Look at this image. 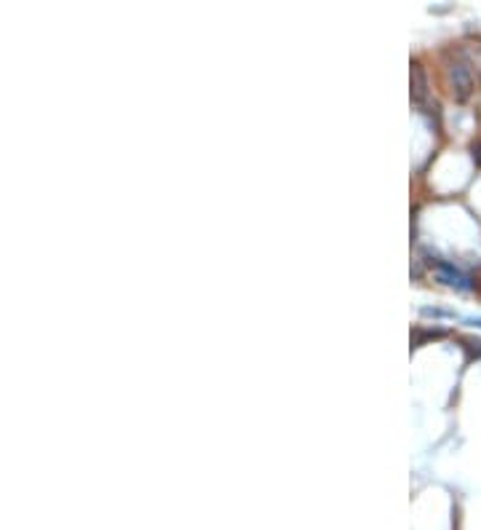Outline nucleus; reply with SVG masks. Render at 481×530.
<instances>
[{
	"label": "nucleus",
	"mask_w": 481,
	"mask_h": 530,
	"mask_svg": "<svg viewBox=\"0 0 481 530\" xmlns=\"http://www.w3.org/2000/svg\"><path fill=\"white\" fill-rule=\"evenodd\" d=\"M436 276H438V281H444L447 287L462 289V292L473 289V279H470L468 274H462L460 268H455L452 263H444V260H438L436 263Z\"/></svg>",
	"instance_id": "f257e3e1"
},
{
	"label": "nucleus",
	"mask_w": 481,
	"mask_h": 530,
	"mask_svg": "<svg viewBox=\"0 0 481 530\" xmlns=\"http://www.w3.org/2000/svg\"><path fill=\"white\" fill-rule=\"evenodd\" d=\"M449 80H452V91L458 100H465L470 94V86H473V76H470V67L462 65V62H455L452 70H449Z\"/></svg>",
	"instance_id": "f03ea898"
},
{
	"label": "nucleus",
	"mask_w": 481,
	"mask_h": 530,
	"mask_svg": "<svg viewBox=\"0 0 481 530\" xmlns=\"http://www.w3.org/2000/svg\"><path fill=\"white\" fill-rule=\"evenodd\" d=\"M428 97V83H426V73L420 65H412V100L417 105H423Z\"/></svg>",
	"instance_id": "7ed1b4c3"
},
{
	"label": "nucleus",
	"mask_w": 481,
	"mask_h": 530,
	"mask_svg": "<svg viewBox=\"0 0 481 530\" xmlns=\"http://www.w3.org/2000/svg\"><path fill=\"white\" fill-rule=\"evenodd\" d=\"M468 324H470V327H479V330H481V316H476V319H468Z\"/></svg>",
	"instance_id": "20e7f679"
},
{
	"label": "nucleus",
	"mask_w": 481,
	"mask_h": 530,
	"mask_svg": "<svg viewBox=\"0 0 481 530\" xmlns=\"http://www.w3.org/2000/svg\"><path fill=\"white\" fill-rule=\"evenodd\" d=\"M473 158H479V161H481V145H479V147L473 145Z\"/></svg>",
	"instance_id": "39448f33"
}]
</instances>
